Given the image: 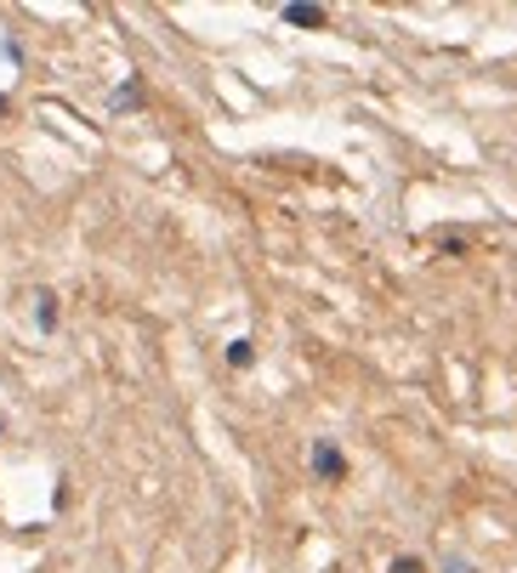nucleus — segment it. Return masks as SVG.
Wrapping results in <instances>:
<instances>
[{
	"instance_id": "obj_1",
	"label": "nucleus",
	"mask_w": 517,
	"mask_h": 573,
	"mask_svg": "<svg viewBox=\"0 0 517 573\" xmlns=\"http://www.w3.org/2000/svg\"><path fill=\"white\" fill-rule=\"evenodd\" d=\"M313 471H318V477H342V471H347L342 449H331V443H318V449H313Z\"/></svg>"
},
{
	"instance_id": "obj_2",
	"label": "nucleus",
	"mask_w": 517,
	"mask_h": 573,
	"mask_svg": "<svg viewBox=\"0 0 517 573\" xmlns=\"http://www.w3.org/2000/svg\"><path fill=\"white\" fill-rule=\"evenodd\" d=\"M285 23H302V29H324V7H285Z\"/></svg>"
},
{
	"instance_id": "obj_3",
	"label": "nucleus",
	"mask_w": 517,
	"mask_h": 573,
	"mask_svg": "<svg viewBox=\"0 0 517 573\" xmlns=\"http://www.w3.org/2000/svg\"><path fill=\"white\" fill-rule=\"evenodd\" d=\"M393 573H427V567H420L415 556H398V562H393Z\"/></svg>"
}]
</instances>
